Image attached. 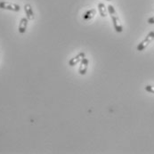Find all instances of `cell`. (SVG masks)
<instances>
[{
  "instance_id": "cell-1",
  "label": "cell",
  "mask_w": 154,
  "mask_h": 154,
  "mask_svg": "<svg viewBox=\"0 0 154 154\" xmlns=\"http://www.w3.org/2000/svg\"><path fill=\"white\" fill-rule=\"evenodd\" d=\"M108 12H109V14H110V18H111V21L113 22V27H114V29L118 32V33H120L123 31V27H122V24L120 22V19L114 8L113 5H108Z\"/></svg>"
},
{
  "instance_id": "cell-2",
  "label": "cell",
  "mask_w": 154,
  "mask_h": 154,
  "mask_svg": "<svg viewBox=\"0 0 154 154\" xmlns=\"http://www.w3.org/2000/svg\"><path fill=\"white\" fill-rule=\"evenodd\" d=\"M154 40V31H151L149 32V34L146 36V38L137 45V51L142 52L149 45L151 44Z\"/></svg>"
},
{
  "instance_id": "cell-3",
  "label": "cell",
  "mask_w": 154,
  "mask_h": 154,
  "mask_svg": "<svg viewBox=\"0 0 154 154\" xmlns=\"http://www.w3.org/2000/svg\"><path fill=\"white\" fill-rule=\"evenodd\" d=\"M0 9L9 10V11H13V12H19L21 10V6L17 4H14V3L1 1L0 2Z\"/></svg>"
},
{
  "instance_id": "cell-4",
  "label": "cell",
  "mask_w": 154,
  "mask_h": 154,
  "mask_svg": "<svg viewBox=\"0 0 154 154\" xmlns=\"http://www.w3.org/2000/svg\"><path fill=\"white\" fill-rule=\"evenodd\" d=\"M85 57H86L85 53L80 52V53L78 54L75 57L71 58V59L69 61V66H75V65H77L78 63H79L83 60V58H85Z\"/></svg>"
},
{
  "instance_id": "cell-5",
  "label": "cell",
  "mask_w": 154,
  "mask_h": 154,
  "mask_svg": "<svg viewBox=\"0 0 154 154\" xmlns=\"http://www.w3.org/2000/svg\"><path fill=\"white\" fill-rule=\"evenodd\" d=\"M24 11H25V14H26V18L29 21H33L35 19V14H34L33 9H32L31 5L29 4H26L24 5Z\"/></svg>"
},
{
  "instance_id": "cell-6",
  "label": "cell",
  "mask_w": 154,
  "mask_h": 154,
  "mask_svg": "<svg viewBox=\"0 0 154 154\" xmlns=\"http://www.w3.org/2000/svg\"><path fill=\"white\" fill-rule=\"evenodd\" d=\"M79 63H80V65L79 68V73L80 75H86L88 69V60L85 57Z\"/></svg>"
},
{
  "instance_id": "cell-7",
  "label": "cell",
  "mask_w": 154,
  "mask_h": 154,
  "mask_svg": "<svg viewBox=\"0 0 154 154\" xmlns=\"http://www.w3.org/2000/svg\"><path fill=\"white\" fill-rule=\"evenodd\" d=\"M97 7H98V11H99L100 15H101L103 18H105V17L107 16L108 13H109V12H108V8H106L105 5L103 4V3H99L98 5H97Z\"/></svg>"
},
{
  "instance_id": "cell-8",
  "label": "cell",
  "mask_w": 154,
  "mask_h": 154,
  "mask_svg": "<svg viewBox=\"0 0 154 154\" xmlns=\"http://www.w3.org/2000/svg\"><path fill=\"white\" fill-rule=\"evenodd\" d=\"M28 19L27 18H22L21 19V22H20V24H19V32L21 34H23L26 32V29H27V27H28Z\"/></svg>"
},
{
  "instance_id": "cell-9",
  "label": "cell",
  "mask_w": 154,
  "mask_h": 154,
  "mask_svg": "<svg viewBox=\"0 0 154 154\" xmlns=\"http://www.w3.org/2000/svg\"><path fill=\"white\" fill-rule=\"evenodd\" d=\"M95 10L94 9H90V10H88L87 11L85 14H84V15H83V19L84 20H86V21H88V20H91V19H93L94 18V16L95 15Z\"/></svg>"
},
{
  "instance_id": "cell-10",
  "label": "cell",
  "mask_w": 154,
  "mask_h": 154,
  "mask_svg": "<svg viewBox=\"0 0 154 154\" xmlns=\"http://www.w3.org/2000/svg\"><path fill=\"white\" fill-rule=\"evenodd\" d=\"M145 90L149 93H152V94H154V86H151V85H148L145 87Z\"/></svg>"
},
{
  "instance_id": "cell-11",
  "label": "cell",
  "mask_w": 154,
  "mask_h": 154,
  "mask_svg": "<svg viewBox=\"0 0 154 154\" xmlns=\"http://www.w3.org/2000/svg\"><path fill=\"white\" fill-rule=\"evenodd\" d=\"M148 23H149V24H154V16H152V17H151V18L148 19Z\"/></svg>"
},
{
  "instance_id": "cell-12",
  "label": "cell",
  "mask_w": 154,
  "mask_h": 154,
  "mask_svg": "<svg viewBox=\"0 0 154 154\" xmlns=\"http://www.w3.org/2000/svg\"><path fill=\"white\" fill-rule=\"evenodd\" d=\"M107 1H110V0H107Z\"/></svg>"
}]
</instances>
